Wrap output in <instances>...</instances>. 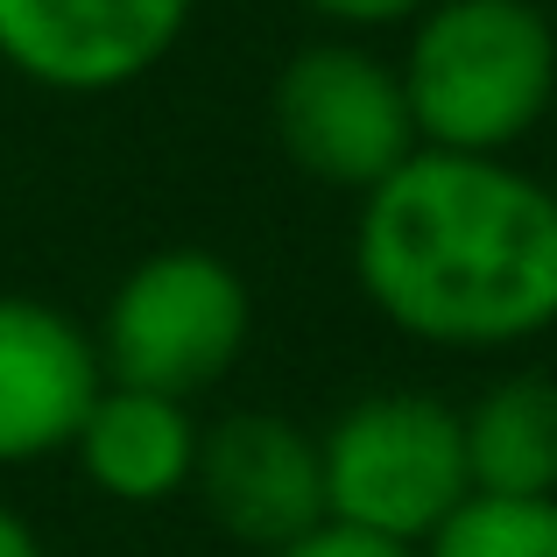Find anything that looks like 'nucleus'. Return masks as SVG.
<instances>
[{
	"label": "nucleus",
	"mask_w": 557,
	"mask_h": 557,
	"mask_svg": "<svg viewBox=\"0 0 557 557\" xmlns=\"http://www.w3.org/2000/svg\"><path fill=\"white\" fill-rule=\"evenodd\" d=\"M354 283L437 354H508L557 325V190L508 156L417 149L354 219Z\"/></svg>",
	"instance_id": "1"
},
{
	"label": "nucleus",
	"mask_w": 557,
	"mask_h": 557,
	"mask_svg": "<svg viewBox=\"0 0 557 557\" xmlns=\"http://www.w3.org/2000/svg\"><path fill=\"white\" fill-rule=\"evenodd\" d=\"M417 149L508 156L557 107V28L536 0H431L395 57Z\"/></svg>",
	"instance_id": "2"
},
{
	"label": "nucleus",
	"mask_w": 557,
	"mask_h": 557,
	"mask_svg": "<svg viewBox=\"0 0 557 557\" xmlns=\"http://www.w3.org/2000/svg\"><path fill=\"white\" fill-rule=\"evenodd\" d=\"M325 466V522L354 536L423 550L466 502L459 409L431 388H368L318 431Z\"/></svg>",
	"instance_id": "3"
},
{
	"label": "nucleus",
	"mask_w": 557,
	"mask_h": 557,
	"mask_svg": "<svg viewBox=\"0 0 557 557\" xmlns=\"http://www.w3.org/2000/svg\"><path fill=\"white\" fill-rule=\"evenodd\" d=\"M247 339H255V297L247 275L212 247H156L113 283L107 311L92 325L99 368L113 388L141 395H190L219 388L240 368Z\"/></svg>",
	"instance_id": "4"
},
{
	"label": "nucleus",
	"mask_w": 557,
	"mask_h": 557,
	"mask_svg": "<svg viewBox=\"0 0 557 557\" xmlns=\"http://www.w3.org/2000/svg\"><path fill=\"white\" fill-rule=\"evenodd\" d=\"M269 135L289 156V170L346 198L403 170L417 156V121H409L403 78L381 50L354 36H318L275 71L269 85Z\"/></svg>",
	"instance_id": "5"
},
{
	"label": "nucleus",
	"mask_w": 557,
	"mask_h": 557,
	"mask_svg": "<svg viewBox=\"0 0 557 557\" xmlns=\"http://www.w3.org/2000/svg\"><path fill=\"white\" fill-rule=\"evenodd\" d=\"M198 0H0V64L64 99L127 92L170 64Z\"/></svg>",
	"instance_id": "6"
},
{
	"label": "nucleus",
	"mask_w": 557,
	"mask_h": 557,
	"mask_svg": "<svg viewBox=\"0 0 557 557\" xmlns=\"http://www.w3.org/2000/svg\"><path fill=\"white\" fill-rule=\"evenodd\" d=\"M190 494L233 544L275 557L325 530V466L318 431L275 417V409H233L212 431H198Z\"/></svg>",
	"instance_id": "7"
},
{
	"label": "nucleus",
	"mask_w": 557,
	"mask_h": 557,
	"mask_svg": "<svg viewBox=\"0 0 557 557\" xmlns=\"http://www.w3.org/2000/svg\"><path fill=\"white\" fill-rule=\"evenodd\" d=\"M99 388L92 325L42 297H0V473L71 451Z\"/></svg>",
	"instance_id": "8"
},
{
	"label": "nucleus",
	"mask_w": 557,
	"mask_h": 557,
	"mask_svg": "<svg viewBox=\"0 0 557 557\" xmlns=\"http://www.w3.org/2000/svg\"><path fill=\"white\" fill-rule=\"evenodd\" d=\"M71 459H78L85 487H99L107 502L127 508H156L170 494L190 487V466H198V417L190 403L170 395H141V388H99L85 409L78 437H71Z\"/></svg>",
	"instance_id": "9"
},
{
	"label": "nucleus",
	"mask_w": 557,
	"mask_h": 557,
	"mask_svg": "<svg viewBox=\"0 0 557 557\" xmlns=\"http://www.w3.org/2000/svg\"><path fill=\"white\" fill-rule=\"evenodd\" d=\"M466 480L494 502H557V381L502 374L459 409Z\"/></svg>",
	"instance_id": "10"
},
{
	"label": "nucleus",
	"mask_w": 557,
	"mask_h": 557,
	"mask_svg": "<svg viewBox=\"0 0 557 557\" xmlns=\"http://www.w3.org/2000/svg\"><path fill=\"white\" fill-rule=\"evenodd\" d=\"M417 557H557V502L473 494Z\"/></svg>",
	"instance_id": "11"
},
{
	"label": "nucleus",
	"mask_w": 557,
	"mask_h": 557,
	"mask_svg": "<svg viewBox=\"0 0 557 557\" xmlns=\"http://www.w3.org/2000/svg\"><path fill=\"white\" fill-rule=\"evenodd\" d=\"M311 22H325L332 36H374V28H409L431 0H297Z\"/></svg>",
	"instance_id": "12"
},
{
	"label": "nucleus",
	"mask_w": 557,
	"mask_h": 557,
	"mask_svg": "<svg viewBox=\"0 0 557 557\" xmlns=\"http://www.w3.org/2000/svg\"><path fill=\"white\" fill-rule=\"evenodd\" d=\"M275 557H417V550H403V544H381V536H354V530H318V536H304V544H289V550H275Z\"/></svg>",
	"instance_id": "13"
},
{
	"label": "nucleus",
	"mask_w": 557,
	"mask_h": 557,
	"mask_svg": "<svg viewBox=\"0 0 557 557\" xmlns=\"http://www.w3.org/2000/svg\"><path fill=\"white\" fill-rule=\"evenodd\" d=\"M0 557H50V550H42V536L28 530L8 502H0Z\"/></svg>",
	"instance_id": "14"
},
{
	"label": "nucleus",
	"mask_w": 557,
	"mask_h": 557,
	"mask_svg": "<svg viewBox=\"0 0 557 557\" xmlns=\"http://www.w3.org/2000/svg\"><path fill=\"white\" fill-rule=\"evenodd\" d=\"M550 190H557V184H550Z\"/></svg>",
	"instance_id": "15"
}]
</instances>
